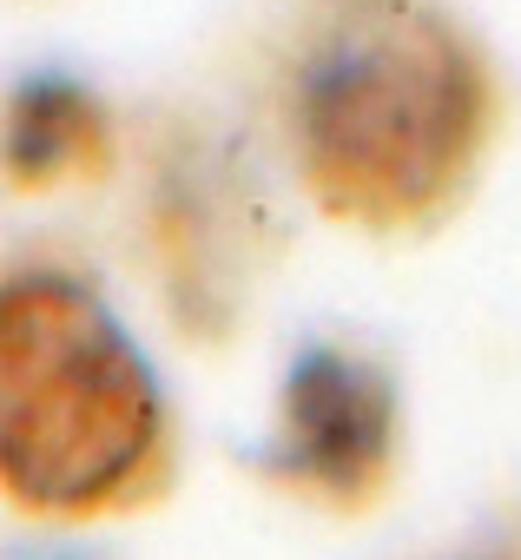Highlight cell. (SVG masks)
<instances>
[{"instance_id": "obj_5", "label": "cell", "mask_w": 521, "mask_h": 560, "mask_svg": "<svg viewBox=\"0 0 521 560\" xmlns=\"http://www.w3.org/2000/svg\"><path fill=\"white\" fill-rule=\"evenodd\" d=\"M21 560H93V553H80V547H34V553H21Z\"/></svg>"}, {"instance_id": "obj_4", "label": "cell", "mask_w": 521, "mask_h": 560, "mask_svg": "<svg viewBox=\"0 0 521 560\" xmlns=\"http://www.w3.org/2000/svg\"><path fill=\"white\" fill-rule=\"evenodd\" d=\"M106 152H113V119L93 100V86L67 73L21 80L8 113H0V172L21 191H47L80 172H100Z\"/></svg>"}, {"instance_id": "obj_3", "label": "cell", "mask_w": 521, "mask_h": 560, "mask_svg": "<svg viewBox=\"0 0 521 560\" xmlns=\"http://www.w3.org/2000/svg\"><path fill=\"white\" fill-rule=\"evenodd\" d=\"M390 462H396L390 370L337 343L298 350L278 383V429L265 442V468L317 501L357 508L383 488Z\"/></svg>"}, {"instance_id": "obj_2", "label": "cell", "mask_w": 521, "mask_h": 560, "mask_svg": "<svg viewBox=\"0 0 521 560\" xmlns=\"http://www.w3.org/2000/svg\"><path fill=\"white\" fill-rule=\"evenodd\" d=\"M488 80L468 40L422 8L337 21L291 86L304 185L350 224H416L475 165Z\"/></svg>"}, {"instance_id": "obj_6", "label": "cell", "mask_w": 521, "mask_h": 560, "mask_svg": "<svg viewBox=\"0 0 521 560\" xmlns=\"http://www.w3.org/2000/svg\"><path fill=\"white\" fill-rule=\"evenodd\" d=\"M462 560H495V553H462Z\"/></svg>"}, {"instance_id": "obj_1", "label": "cell", "mask_w": 521, "mask_h": 560, "mask_svg": "<svg viewBox=\"0 0 521 560\" xmlns=\"http://www.w3.org/2000/svg\"><path fill=\"white\" fill-rule=\"evenodd\" d=\"M165 383L126 317L60 264L0 277V494L40 521H93L152 488Z\"/></svg>"}]
</instances>
